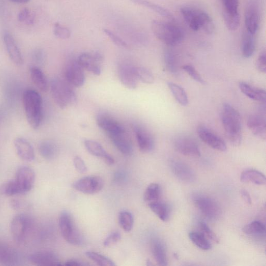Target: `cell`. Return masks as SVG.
I'll return each mask as SVG.
<instances>
[{
	"mask_svg": "<svg viewBox=\"0 0 266 266\" xmlns=\"http://www.w3.org/2000/svg\"><path fill=\"white\" fill-rule=\"evenodd\" d=\"M222 123L226 137L230 144L238 147L242 140V117L232 106L225 104L222 112Z\"/></svg>",
	"mask_w": 266,
	"mask_h": 266,
	"instance_id": "obj_1",
	"label": "cell"
},
{
	"mask_svg": "<svg viewBox=\"0 0 266 266\" xmlns=\"http://www.w3.org/2000/svg\"><path fill=\"white\" fill-rule=\"evenodd\" d=\"M64 264L68 266H82L86 265L82 262L75 260H69L68 261L66 262Z\"/></svg>",
	"mask_w": 266,
	"mask_h": 266,
	"instance_id": "obj_57",
	"label": "cell"
},
{
	"mask_svg": "<svg viewBox=\"0 0 266 266\" xmlns=\"http://www.w3.org/2000/svg\"><path fill=\"white\" fill-rule=\"evenodd\" d=\"M193 200L196 207L208 219L216 220L222 216V208L215 200L206 196L198 195L194 196Z\"/></svg>",
	"mask_w": 266,
	"mask_h": 266,
	"instance_id": "obj_8",
	"label": "cell"
},
{
	"mask_svg": "<svg viewBox=\"0 0 266 266\" xmlns=\"http://www.w3.org/2000/svg\"><path fill=\"white\" fill-rule=\"evenodd\" d=\"M4 42L11 60L16 64L22 65L24 58L14 38L10 34L6 33L4 36Z\"/></svg>",
	"mask_w": 266,
	"mask_h": 266,
	"instance_id": "obj_23",
	"label": "cell"
},
{
	"mask_svg": "<svg viewBox=\"0 0 266 266\" xmlns=\"http://www.w3.org/2000/svg\"><path fill=\"white\" fill-rule=\"evenodd\" d=\"M133 130L136 134L140 150L146 154L152 152L155 148V142L151 133L139 126H134Z\"/></svg>",
	"mask_w": 266,
	"mask_h": 266,
	"instance_id": "obj_14",
	"label": "cell"
},
{
	"mask_svg": "<svg viewBox=\"0 0 266 266\" xmlns=\"http://www.w3.org/2000/svg\"><path fill=\"white\" fill-rule=\"evenodd\" d=\"M223 6V11L230 12H239V0H222Z\"/></svg>",
	"mask_w": 266,
	"mask_h": 266,
	"instance_id": "obj_49",
	"label": "cell"
},
{
	"mask_svg": "<svg viewBox=\"0 0 266 266\" xmlns=\"http://www.w3.org/2000/svg\"><path fill=\"white\" fill-rule=\"evenodd\" d=\"M74 166L76 170L80 174H86L88 172V168L84 160L78 156L74 158Z\"/></svg>",
	"mask_w": 266,
	"mask_h": 266,
	"instance_id": "obj_53",
	"label": "cell"
},
{
	"mask_svg": "<svg viewBox=\"0 0 266 266\" xmlns=\"http://www.w3.org/2000/svg\"><path fill=\"white\" fill-rule=\"evenodd\" d=\"M39 152L44 158L47 160H52L58 154V148L54 142L45 140L40 144Z\"/></svg>",
	"mask_w": 266,
	"mask_h": 266,
	"instance_id": "obj_30",
	"label": "cell"
},
{
	"mask_svg": "<svg viewBox=\"0 0 266 266\" xmlns=\"http://www.w3.org/2000/svg\"><path fill=\"white\" fill-rule=\"evenodd\" d=\"M36 176L34 170L28 166L20 167L17 171L14 180L21 194L30 192L34 187Z\"/></svg>",
	"mask_w": 266,
	"mask_h": 266,
	"instance_id": "obj_10",
	"label": "cell"
},
{
	"mask_svg": "<svg viewBox=\"0 0 266 266\" xmlns=\"http://www.w3.org/2000/svg\"><path fill=\"white\" fill-rule=\"evenodd\" d=\"M86 149L92 156L102 158L104 162L109 166L114 164V158L103 148L98 142L92 140H86L84 142Z\"/></svg>",
	"mask_w": 266,
	"mask_h": 266,
	"instance_id": "obj_24",
	"label": "cell"
},
{
	"mask_svg": "<svg viewBox=\"0 0 266 266\" xmlns=\"http://www.w3.org/2000/svg\"><path fill=\"white\" fill-rule=\"evenodd\" d=\"M200 228L202 232V233L212 242L215 244H218L220 243V240L216 234L212 232L209 226L204 222H200Z\"/></svg>",
	"mask_w": 266,
	"mask_h": 266,
	"instance_id": "obj_47",
	"label": "cell"
},
{
	"mask_svg": "<svg viewBox=\"0 0 266 266\" xmlns=\"http://www.w3.org/2000/svg\"><path fill=\"white\" fill-rule=\"evenodd\" d=\"M135 70L138 81L148 84L154 83V76L149 70L143 68H135Z\"/></svg>",
	"mask_w": 266,
	"mask_h": 266,
	"instance_id": "obj_44",
	"label": "cell"
},
{
	"mask_svg": "<svg viewBox=\"0 0 266 266\" xmlns=\"http://www.w3.org/2000/svg\"><path fill=\"white\" fill-rule=\"evenodd\" d=\"M10 208L14 210H18L20 208L21 204L18 200H13L10 202Z\"/></svg>",
	"mask_w": 266,
	"mask_h": 266,
	"instance_id": "obj_58",
	"label": "cell"
},
{
	"mask_svg": "<svg viewBox=\"0 0 266 266\" xmlns=\"http://www.w3.org/2000/svg\"><path fill=\"white\" fill-rule=\"evenodd\" d=\"M118 76L122 84L130 90H135L138 86V80L135 68L128 64H123L118 69Z\"/></svg>",
	"mask_w": 266,
	"mask_h": 266,
	"instance_id": "obj_18",
	"label": "cell"
},
{
	"mask_svg": "<svg viewBox=\"0 0 266 266\" xmlns=\"http://www.w3.org/2000/svg\"><path fill=\"white\" fill-rule=\"evenodd\" d=\"M118 222L122 228L126 232H130L134 228V218L128 211L124 210L120 214Z\"/></svg>",
	"mask_w": 266,
	"mask_h": 266,
	"instance_id": "obj_38",
	"label": "cell"
},
{
	"mask_svg": "<svg viewBox=\"0 0 266 266\" xmlns=\"http://www.w3.org/2000/svg\"><path fill=\"white\" fill-rule=\"evenodd\" d=\"M162 194L160 186L157 184H150L144 194V200L148 204L160 201Z\"/></svg>",
	"mask_w": 266,
	"mask_h": 266,
	"instance_id": "obj_36",
	"label": "cell"
},
{
	"mask_svg": "<svg viewBox=\"0 0 266 266\" xmlns=\"http://www.w3.org/2000/svg\"><path fill=\"white\" fill-rule=\"evenodd\" d=\"M151 248L153 256L160 266L168 264L166 246L159 238H153L151 242Z\"/></svg>",
	"mask_w": 266,
	"mask_h": 266,
	"instance_id": "obj_26",
	"label": "cell"
},
{
	"mask_svg": "<svg viewBox=\"0 0 266 266\" xmlns=\"http://www.w3.org/2000/svg\"><path fill=\"white\" fill-rule=\"evenodd\" d=\"M239 88L249 98L264 103L266 102V93L264 90L252 86L244 82H241L239 84Z\"/></svg>",
	"mask_w": 266,
	"mask_h": 266,
	"instance_id": "obj_28",
	"label": "cell"
},
{
	"mask_svg": "<svg viewBox=\"0 0 266 266\" xmlns=\"http://www.w3.org/2000/svg\"><path fill=\"white\" fill-rule=\"evenodd\" d=\"M30 260L36 266H60L58 256L51 252H40L30 256Z\"/></svg>",
	"mask_w": 266,
	"mask_h": 266,
	"instance_id": "obj_21",
	"label": "cell"
},
{
	"mask_svg": "<svg viewBox=\"0 0 266 266\" xmlns=\"http://www.w3.org/2000/svg\"><path fill=\"white\" fill-rule=\"evenodd\" d=\"M168 86L178 102L184 107L189 104V99L187 93L180 86L171 82L168 83Z\"/></svg>",
	"mask_w": 266,
	"mask_h": 266,
	"instance_id": "obj_34",
	"label": "cell"
},
{
	"mask_svg": "<svg viewBox=\"0 0 266 266\" xmlns=\"http://www.w3.org/2000/svg\"><path fill=\"white\" fill-rule=\"evenodd\" d=\"M126 174L124 172L118 171L114 176V180L117 183H121L126 180Z\"/></svg>",
	"mask_w": 266,
	"mask_h": 266,
	"instance_id": "obj_55",
	"label": "cell"
},
{
	"mask_svg": "<svg viewBox=\"0 0 266 266\" xmlns=\"http://www.w3.org/2000/svg\"><path fill=\"white\" fill-rule=\"evenodd\" d=\"M115 147L126 156H130L133 152L132 143L126 136V132L109 136Z\"/></svg>",
	"mask_w": 266,
	"mask_h": 266,
	"instance_id": "obj_25",
	"label": "cell"
},
{
	"mask_svg": "<svg viewBox=\"0 0 266 266\" xmlns=\"http://www.w3.org/2000/svg\"><path fill=\"white\" fill-rule=\"evenodd\" d=\"M260 11L258 4L251 2L248 4L246 13V24L247 32L255 35L259 28Z\"/></svg>",
	"mask_w": 266,
	"mask_h": 266,
	"instance_id": "obj_15",
	"label": "cell"
},
{
	"mask_svg": "<svg viewBox=\"0 0 266 266\" xmlns=\"http://www.w3.org/2000/svg\"><path fill=\"white\" fill-rule=\"evenodd\" d=\"M52 94L59 107L64 110L76 104V92L68 82L59 78L52 79L50 84Z\"/></svg>",
	"mask_w": 266,
	"mask_h": 266,
	"instance_id": "obj_5",
	"label": "cell"
},
{
	"mask_svg": "<svg viewBox=\"0 0 266 266\" xmlns=\"http://www.w3.org/2000/svg\"><path fill=\"white\" fill-rule=\"evenodd\" d=\"M19 260L16 251L10 246L0 242V264L14 265Z\"/></svg>",
	"mask_w": 266,
	"mask_h": 266,
	"instance_id": "obj_27",
	"label": "cell"
},
{
	"mask_svg": "<svg viewBox=\"0 0 266 266\" xmlns=\"http://www.w3.org/2000/svg\"><path fill=\"white\" fill-rule=\"evenodd\" d=\"M149 206L154 214L162 221L166 222L170 218V209L165 204L160 201L149 204Z\"/></svg>",
	"mask_w": 266,
	"mask_h": 266,
	"instance_id": "obj_35",
	"label": "cell"
},
{
	"mask_svg": "<svg viewBox=\"0 0 266 266\" xmlns=\"http://www.w3.org/2000/svg\"><path fill=\"white\" fill-rule=\"evenodd\" d=\"M130 1L136 5L148 8L163 17L171 20H174V16L168 10L148 0H130Z\"/></svg>",
	"mask_w": 266,
	"mask_h": 266,
	"instance_id": "obj_33",
	"label": "cell"
},
{
	"mask_svg": "<svg viewBox=\"0 0 266 266\" xmlns=\"http://www.w3.org/2000/svg\"><path fill=\"white\" fill-rule=\"evenodd\" d=\"M32 219L25 214H20L13 218L10 228L14 241L18 244L24 243L32 231Z\"/></svg>",
	"mask_w": 266,
	"mask_h": 266,
	"instance_id": "obj_7",
	"label": "cell"
},
{
	"mask_svg": "<svg viewBox=\"0 0 266 266\" xmlns=\"http://www.w3.org/2000/svg\"><path fill=\"white\" fill-rule=\"evenodd\" d=\"M181 13L192 30L198 32L202 30L208 35L214 32L215 24L206 12L194 8L185 6L182 8Z\"/></svg>",
	"mask_w": 266,
	"mask_h": 266,
	"instance_id": "obj_2",
	"label": "cell"
},
{
	"mask_svg": "<svg viewBox=\"0 0 266 266\" xmlns=\"http://www.w3.org/2000/svg\"><path fill=\"white\" fill-rule=\"evenodd\" d=\"M122 240V234L118 232L111 234L104 242V245L106 248L112 246Z\"/></svg>",
	"mask_w": 266,
	"mask_h": 266,
	"instance_id": "obj_52",
	"label": "cell"
},
{
	"mask_svg": "<svg viewBox=\"0 0 266 266\" xmlns=\"http://www.w3.org/2000/svg\"><path fill=\"white\" fill-rule=\"evenodd\" d=\"M84 70L78 61L69 63L65 70L66 81L74 87H82L86 82Z\"/></svg>",
	"mask_w": 266,
	"mask_h": 266,
	"instance_id": "obj_13",
	"label": "cell"
},
{
	"mask_svg": "<svg viewBox=\"0 0 266 266\" xmlns=\"http://www.w3.org/2000/svg\"><path fill=\"white\" fill-rule=\"evenodd\" d=\"M60 228L64 240L74 246H82L84 243V238L76 227L72 216L69 212H62L59 218Z\"/></svg>",
	"mask_w": 266,
	"mask_h": 266,
	"instance_id": "obj_6",
	"label": "cell"
},
{
	"mask_svg": "<svg viewBox=\"0 0 266 266\" xmlns=\"http://www.w3.org/2000/svg\"><path fill=\"white\" fill-rule=\"evenodd\" d=\"M86 256L99 266H114L116 264L111 259L94 252H88Z\"/></svg>",
	"mask_w": 266,
	"mask_h": 266,
	"instance_id": "obj_43",
	"label": "cell"
},
{
	"mask_svg": "<svg viewBox=\"0 0 266 266\" xmlns=\"http://www.w3.org/2000/svg\"><path fill=\"white\" fill-rule=\"evenodd\" d=\"M183 70L187 73L194 80L202 85L206 84L200 74L196 70L194 66L191 64H187L182 66Z\"/></svg>",
	"mask_w": 266,
	"mask_h": 266,
	"instance_id": "obj_46",
	"label": "cell"
},
{
	"mask_svg": "<svg viewBox=\"0 0 266 266\" xmlns=\"http://www.w3.org/2000/svg\"><path fill=\"white\" fill-rule=\"evenodd\" d=\"M258 70L262 73L265 74L266 72V55L265 50L262 51L260 54L257 62Z\"/></svg>",
	"mask_w": 266,
	"mask_h": 266,
	"instance_id": "obj_54",
	"label": "cell"
},
{
	"mask_svg": "<svg viewBox=\"0 0 266 266\" xmlns=\"http://www.w3.org/2000/svg\"><path fill=\"white\" fill-rule=\"evenodd\" d=\"M240 179L243 182L252 183L260 186L265 185L266 183L265 176L261 172L254 170L244 172Z\"/></svg>",
	"mask_w": 266,
	"mask_h": 266,
	"instance_id": "obj_31",
	"label": "cell"
},
{
	"mask_svg": "<svg viewBox=\"0 0 266 266\" xmlns=\"http://www.w3.org/2000/svg\"><path fill=\"white\" fill-rule=\"evenodd\" d=\"M32 59L36 64L40 66L44 64L46 60V55L45 51L40 48L34 50L32 54Z\"/></svg>",
	"mask_w": 266,
	"mask_h": 266,
	"instance_id": "obj_51",
	"label": "cell"
},
{
	"mask_svg": "<svg viewBox=\"0 0 266 266\" xmlns=\"http://www.w3.org/2000/svg\"><path fill=\"white\" fill-rule=\"evenodd\" d=\"M12 3L18 4H26L30 2L31 0H10Z\"/></svg>",
	"mask_w": 266,
	"mask_h": 266,
	"instance_id": "obj_59",
	"label": "cell"
},
{
	"mask_svg": "<svg viewBox=\"0 0 266 266\" xmlns=\"http://www.w3.org/2000/svg\"><path fill=\"white\" fill-rule=\"evenodd\" d=\"M243 232L248 235H262L265 234L266 227L262 222L255 221L245 226Z\"/></svg>",
	"mask_w": 266,
	"mask_h": 266,
	"instance_id": "obj_42",
	"label": "cell"
},
{
	"mask_svg": "<svg viewBox=\"0 0 266 266\" xmlns=\"http://www.w3.org/2000/svg\"><path fill=\"white\" fill-rule=\"evenodd\" d=\"M98 126L106 132L108 136L122 134L126 132V129L114 118L106 114H100L97 118Z\"/></svg>",
	"mask_w": 266,
	"mask_h": 266,
	"instance_id": "obj_16",
	"label": "cell"
},
{
	"mask_svg": "<svg viewBox=\"0 0 266 266\" xmlns=\"http://www.w3.org/2000/svg\"><path fill=\"white\" fill-rule=\"evenodd\" d=\"M152 29L159 40L168 46L178 44L184 38L182 30L170 22L154 20L152 24Z\"/></svg>",
	"mask_w": 266,
	"mask_h": 266,
	"instance_id": "obj_4",
	"label": "cell"
},
{
	"mask_svg": "<svg viewBox=\"0 0 266 266\" xmlns=\"http://www.w3.org/2000/svg\"><path fill=\"white\" fill-rule=\"evenodd\" d=\"M30 72L34 84L39 90L46 92L48 90V83L44 72L38 66H31Z\"/></svg>",
	"mask_w": 266,
	"mask_h": 266,
	"instance_id": "obj_29",
	"label": "cell"
},
{
	"mask_svg": "<svg viewBox=\"0 0 266 266\" xmlns=\"http://www.w3.org/2000/svg\"><path fill=\"white\" fill-rule=\"evenodd\" d=\"M18 19L20 22L28 26L34 25L36 22L34 13L28 8H24L19 13Z\"/></svg>",
	"mask_w": 266,
	"mask_h": 266,
	"instance_id": "obj_45",
	"label": "cell"
},
{
	"mask_svg": "<svg viewBox=\"0 0 266 266\" xmlns=\"http://www.w3.org/2000/svg\"><path fill=\"white\" fill-rule=\"evenodd\" d=\"M0 194L6 196H12L21 194L15 180L8 181L0 188Z\"/></svg>",
	"mask_w": 266,
	"mask_h": 266,
	"instance_id": "obj_41",
	"label": "cell"
},
{
	"mask_svg": "<svg viewBox=\"0 0 266 266\" xmlns=\"http://www.w3.org/2000/svg\"><path fill=\"white\" fill-rule=\"evenodd\" d=\"M170 168L174 174L180 180L192 183L196 180L194 171L187 164L177 160L170 162Z\"/></svg>",
	"mask_w": 266,
	"mask_h": 266,
	"instance_id": "obj_19",
	"label": "cell"
},
{
	"mask_svg": "<svg viewBox=\"0 0 266 266\" xmlns=\"http://www.w3.org/2000/svg\"><path fill=\"white\" fill-rule=\"evenodd\" d=\"M190 238L192 242L199 248L204 250H208L212 248V245L208 238L202 232H191Z\"/></svg>",
	"mask_w": 266,
	"mask_h": 266,
	"instance_id": "obj_39",
	"label": "cell"
},
{
	"mask_svg": "<svg viewBox=\"0 0 266 266\" xmlns=\"http://www.w3.org/2000/svg\"><path fill=\"white\" fill-rule=\"evenodd\" d=\"M176 150L182 155L188 156L198 157L201 156L197 143L188 137H180L175 142Z\"/></svg>",
	"mask_w": 266,
	"mask_h": 266,
	"instance_id": "obj_17",
	"label": "cell"
},
{
	"mask_svg": "<svg viewBox=\"0 0 266 266\" xmlns=\"http://www.w3.org/2000/svg\"><path fill=\"white\" fill-rule=\"evenodd\" d=\"M54 33L57 38L62 40H68L70 38L72 35L71 32L68 28L59 23L55 24Z\"/></svg>",
	"mask_w": 266,
	"mask_h": 266,
	"instance_id": "obj_48",
	"label": "cell"
},
{
	"mask_svg": "<svg viewBox=\"0 0 266 266\" xmlns=\"http://www.w3.org/2000/svg\"><path fill=\"white\" fill-rule=\"evenodd\" d=\"M24 104L29 124L34 129H38L42 120V100L41 96L35 90H26L24 94Z\"/></svg>",
	"mask_w": 266,
	"mask_h": 266,
	"instance_id": "obj_3",
	"label": "cell"
},
{
	"mask_svg": "<svg viewBox=\"0 0 266 266\" xmlns=\"http://www.w3.org/2000/svg\"><path fill=\"white\" fill-rule=\"evenodd\" d=\"M198 134L200 138L210 148L221 152L228 150L224 140L210 128L204 126H199Z\"/></svg>",
	"mask_w": 266,
	"mask_h": 266,
	"instance_id": "obj_12",
	"label": "cell"
},
{
	"mask_svg": "<svg viewBox=\"0 0 266 266\" xmlns=\"http://www.w3.org/2000/svg\"><path fill=\"white\" fill-rule=\"evenodd\" d=\"M15 148L18 156L22 160L32 162L35 159V152L32 144L22 138H18L14 142Z\"/></svg>",
	"mask_w": 266,
	"mask_h": 266,
	"instance_id": "obj_22",
	"label": "cell"
},
{
	"mask_svg": "<svg viewBox=\"0 0 266 266\" xmlns=\"http://www.w3.org/2000/svg\"><path fill=\"white\" fill-rule=\"evenodd\" d=\"M103 60L100 53L96 52L84 53L79 56L77 61L84 69L99 76L102 74L101 64Z\"/></svg>",
	"mask_w": 266,
	"mask_h": 266,
	"instance_id": "obj_11",
	"label": "cell"
},
{
	"mask_svg": "<svg viewBox=\"0 0 266 266\" xmlns=\"http://www.w3.org/2000/svg\"><path fill=\"white\" fill-rule=\"evenodd\" d=\"M241 195L244 201L248 205L252 204V198L249 193L246 190L241 191Z\"/></svg>",
	"mask_w": 266,
	"mask_h": 266,
	"instance_id": "obj_56",
	"label": "cell"
},
{
	"mask_svg": "<svg viewBox=\"0 0 266 266\" xmlns=\"http://www.w3.org/2000/svg\"><path fill=\"white\" fill-rule=\"evenodd\" d=\"M256 48L255 36L248 32L244 33L242 40V54L244 58H249L254 55Z\"/></svg>",
	"mask_w": 266,
	"mask_h": 266,
	"instance_id": "obj_32",
	"label": "cell"
},
{
	"mask_svg": "<svg viewBox=\"0 0 266 266\" xmlns=\"http://www.w3.org/2000/svg\"><path fill=\"white\" fill-rule=\"evenodd\" d=\"M264 116L255 114L250 116L248 121V126L256 136L262 140L266 138V123Z\"/></svg>",
	"mask_w": 266,
	"mask_h": 266,
	"instance_id": "obj_20",
	"label": "cell"
},
{
	"mask_svg": "<svg viewBox=\"0 0 266 266\" xmlns=\"http://www.w3.org/2000/svg\"><path fill=\"white\" fill-rule=\"evenodd\" d=\"M164 60L168 70L172 74H178V62L174 52L170 50H166L164 53Z\"/></svg>",
	"mask_w": 266,
	"mask_h": 266,
	"instance_id": "obj_40",
	"label": "cell"
},
{
	"mask_svg": "<svg viewBox=\"0 0 266 266\" xmlns=\"http://www.w3.org/2000/svg\"><path fill=\"white\" fill-rule=\"evenodd\" d=\"M104 32L109 37L112 42L118 46L126 48H128V44L124 40L118 36L112 31L108 30H104Z\"/></svg>",
	"mask_w": 266,
	"mask_h": 266,
	"instance_id": "obj_50",
	"label": "cell"
},
{
	"mask_svg": "<svg viewBox=\"0 0 266 266\" xmlns=\"http://www.w3.org/2000/svg\"><path fill=\"white\" fill-rule=\"evenodd\" d=\"M223 17L226 26L228 30L235 32L240 24V16L239 12L230 13L223 11Z\"/></svg>",
	"mask_w": 266,
	"mask_h": 266,
	"instance_id": "obj_37",
	"label": "cell"
},
{
	"mask_svg": "<svg viewBox=\"0 0 266 266\" xmlns=\"http://www.w3.org/2000/svg\"><path fill=\"white\" fill-rule=\"evenodd\" d=\"M104 187V181L99 176H88L80 180L73 184V188L86 194H96Z\"/></svg>",
	"mask_w": 266,
	"mask_h": 266,
	"instance_id": "obj_9",
	"label": "cell"
}]
</instances>
